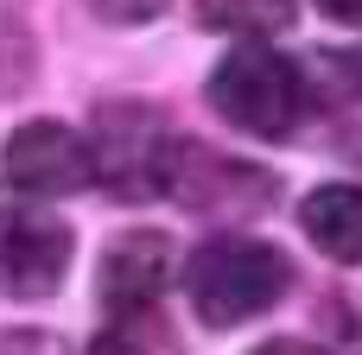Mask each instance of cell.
Returning a JSON list of instances; mask_svg holds the SVG:
<instances>
[{
    "instance_id": "obj_1",
    "label": "cell",
    "mask_w": 362,
    "mask_h": 355,
    "mask_svg": "<svg viewBox=\"0 0 362 355\" xmlns=\"http://www.w3.org/2000/svg\"><path fill=\"white\" fill-rule=\"evenodd\" d=\"M293 260L261 235H216L185 260V292L204 330H235L261 311H274L293 292Z\"/></svg>"
},
{
    "instance_id": "obj_2",
    "label": "cell",
    "mask_w": 362,
    "mask_h": 355,
    "mask_svg": "<svg viewBox=\"0 0 362 355\" xmlns=\"http://www.w3.org/2000/svg\"><path fill=\"white\" fill-rule=\"evenodd\" d=\"M89 159H95V184L115 203L165 197L178 178V146L165 133V114L146 102H102L89 114Z\"/></svg>"
},
{
    "instance_id": "obj_3",
    "label": "cell",
    "mask_w": 362,
    "mask_h": 355,
    "mask_svg": "<svg viewBox=\"0 0 362 355\" xmlns=\"http://www.w3.org/2000/svg\"><path fill=\"white\" fill-rule=\"evenodd\" d=\"M210 108L229 127H242L248 140H293L305 127L312 95H305V76L293 57H280L267 44H242L210 70Z\"/></svg>"
},
{
    "instance_id": "obj_4",
    "label": "cell",
    "mask_w": 362,
    "mask_h": 355,
    "mask_svg": "<svg viewBox=\"0 0 362 355\" xmlns=\"http://www.w3.org/2000/svg\"><path fill=\"white\" fill-rule=\"evenodd\" d=\"M70 273V229L32 203L0 197V292L6 299H51Z\"/></svg>"
},
{
    "instance_id": "obj_5",
    "label": "cell",
    "mask_w": 362,
    "mask_h": 355,
    "mask_svg": "<svg viewBox=\"0 0 362 355\" xmlns=\"http://www.w3.org/2000/svg\"><path fill=\"white\" fill-rule=\"evenodd\" d=\"M0 172L19 197H70L95 178V159L70 121H25V127H13Z\"/></svg>"
},
{
    "instance_id": "obj_6",
    "label": "cell",
    "mask_w": 362,
    "mask_h": 355,
    "mask_svg": "<svg viewBox=\"0 0 362 355\" xmlns=\"http://www.w3.org/2000/svg\"><path fill=\"white\" fill-rule=\"evenodd\" d=\"M165 279H172V241H165L159 229H127V235H115L108 254H102V286H95V299H102L108 318L153 311L159 292H165Z\"/></svg>"
},
{
    "instance_id": "obj_7",
    "label": "cell",
    "mask_w": 362,
    "mask_h": 355,
    "mask_svg": "<svg viewBox=\"0 0 362 355\" xmlns=\"http://www.w3.org/2000/svg\"><path fill=\"white\" fill-rule=\"evenodd\" d=\"M299 229L325 260L362 267V184H318L299 203Z\"/></svg>"
},
{
    "instance_id": "obj_8",
    "label": "cell",
    "mask_w": 362,
    "mask_h": 355,
    "mask_svg": "<svg viewBox=\"0 0 362 355\" xmlns=\"http://www.w3.org/2000/svg\"><path fill=\"white\" fill-rule=\"evenodd\" d=\"M197 19L229 38H274L299 19V0H197Z\"/></svg>"
},
{
    "instance_id": "obj_9",
    "label": "cell",
    "mask_w": 362,
    "mask_h": 355,
    "mask_svg": "<svg viewBox=\"0 0 362 355\" xmlns=\"http://www.w3.org/2000/svg\"><path fill=\"white\" fill-rule=\"evenodd\" d=\"M89 355H185V343H178V330H172V324L159 318V305H153V311L108 318V324L95 330Z\"/></svg>"
},
{
    "instance_id": "obj_10",
    "label": "cell",
    "mask_w": 362,
    "mask_h": 355,
    "mask_svg": "<svg viewBox=\"0 0 362 355\" xmlns=\"http://www.w3.org/2000/svg\"><path fill=\"white\" fill-rule=\"evenodd\" d=\"M108 25H140V19H153V13H165V0H89Z\"/></svg>"
},
{
    "instance_id": "obj_11",
    "label": "cell",
    "mask_w": 362,
    "mask_h": 355,
    "mask_svg": "<svg viewBox=\"0 0 362 355\" xmlns=\"http://www.w3.org/2000/svg\"><path fill=\"white\" fill-rule=\"evenodd\" d=\"M0 355H57V343L38 337V330H6L0 337Z\"/></svg>"
},
{
    "instance_id": "obj_12",
    "label": "cell",
    "mask_w": 362,
    "mask_h": 355,
    "mask_svg": "<svg viewBox=\"0 0 362 355\" xmlns=\"http://www.w3.org/2000/svg\"><path fill=\"white\" fill-rule=\"evenodd\" d=\"M255 355H331V349H318V343H299V337H274V343H261Z\"/></svg>"
},
{
    "instance_id": "obj_13",
    "label": "cell",
    "mask_w": 362,
    "mask_h": 355,
    "mask_svg": "<svg viewBox=\"0 0 362 355\" xmlns=\"http://www.w3.org/2000/svg\"><path fill=\"white\" fill-rule=\"evenodd\" d=\"M318 6H325L337 25H362V0H318Z\"/></svg>"
},
{
    "instance_id": "obj_14",
    "label": "cell",
    "mask_w": 362,
    "mask_h": 355,
    "mask_svg": "<svg viewBox=\"0 0 362 355\" xmlns=\"http://www.w3.org/2000/svg\"><path fill=\"white\" fill-rule=\"evenodd\" d=\"M356 83H362V57H356Z\"/></svg>"
}]
</instances>
